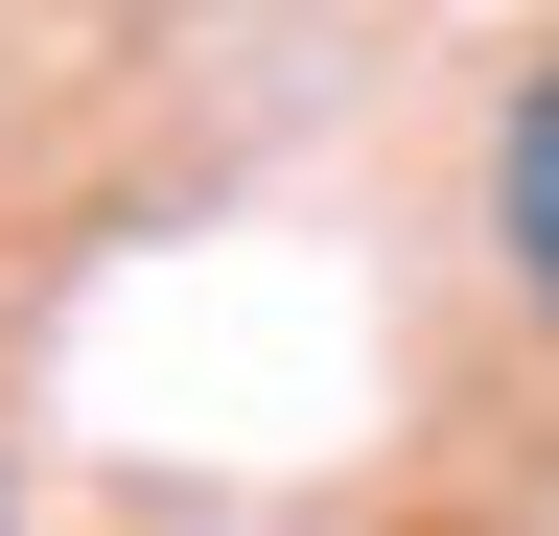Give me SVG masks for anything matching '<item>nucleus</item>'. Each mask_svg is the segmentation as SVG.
Wrapping results in <instances>:
<instances>
[{
  "instance_id": "obj_2",
  "label": "nucleus",
  "mask_w": 559,
  "mask_h": 536,
  "mask_svg": "<svg viewBox=\"0 0 559 536\" xmlns=\"http://www.w3.org/2000/svg\"><path fill=\"white\" fill-rule=\"evenodd\" d=\"M0 536H24V490H0Z\"/></svg>"
},
{
  "instance_id": "obj_1",
  "label": "nucleus",
  "mask_w": 559,
  "mask_h": 536,
  "mask_svg": "<svg viewBox=\"0 0 559 536\" xmlns=\"http://www.w3.org/2000/svg\"><path fill=\"white\" fill-rule=\"evenodd\" d=\"M489 281H513L536 326H559V71L489 117Z\"/></svg>"
}]
</instances>
